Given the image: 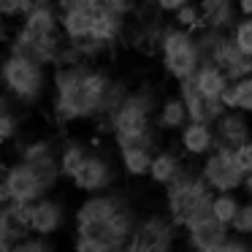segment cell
<instances>
[{
	"label": "cell",
	"mask_w": 252,
	"mask_h": 252,
	"mask_svg": "<svg viewBox=\"0 0 252 252\" xmlns=\"http://www.w3.org/2000/svg\"><path fill=\"white\" fill-rule=\"evenodd\" d=\"M3 182H6V190H8V201L14 203H35L46 192H52L49 185L44 182V176L25 160H17V163L8 165L3 171Z\"/></svg>",
	"instance_id": "obj_11"
},
{
	"label": "cell",
	"mask_w": 252,
	"mask_h": 252,
	"mask_svg": "<svg viewBox=\"0 0 252 252\" xmlns=\"http://www.w3.org/2000/svg\"><path fill=\"white\" fill-rule=\"evenodd\" d=\"M8 203V190H6V182H3V176H0V209Z\"/></svg>",
	"instance_id": "obj_40"
},
{
	"label": "cell",
	"mask_w": 252,
	"mask_h": 252,
	"mask_svg": "<svg viewBox=\"0 0 252 252\" xmlns=\"http://www.w3.org/2000/svg\"><path fill=\"white\" fill-rule=\"evenodd\" d=\"M68 222V209L60 198H55L52 192H46L44 198L33 203L30 209V230L44 236H55L57 230H63Z\"/></svg>",
	"instance_id": "obj_17"
},
{
	"label": "cell",
	"mask_w": 252,
	"mask_h": 252,
	"mask_svg": "<svg viewBox=\"0 0 252 252\" xmlns=\"http://www.w3.org/2000/svg\"><path fill=\"white\" fill-rule=\"evenodd\" d=\"M152 3H155V6H158L163 14H174V11H179V8L185 6L187 0H152Z\"/></svg>",
	"instance_id": "obj_36"
},
{
	"label": "cell",
	"mask_w": 252,
	"mask_h": 252,
	"mask_svg": "<svg viewBox=\"0 0 252 252\" xmlns=\"http://www.w3.org/2000/svg\"><path fill=\"white\" fill-rule=\"evenodd\" d=\"M203 179L214 187V192H239L244 190V179L247 171L239 165L233 149H212L206 158H201V168Z\"/></svg>",
	"instance_id": "obj_9"
},
{
	"label": "cell",
	"mask_w": 252,
	"mask_h": 252,
	"mask_svg": "<svg viewBox=\"0 0 252 252\" xmlns=\"http://www.w3.org/2000/svg\"><path fill=\"white\" fill-rule=\"evenodd\" d=\"M187 122H190V111H187V103L182 100L179 93L168 95V98L158 106L155 125L160 127V133H179Z\"/></svg>",
	"instance_id": "obj_21"
},
{
	"label": "cell",
	"mask_w": 252,
	"mask_h": 252,
	"mask_svg": "<svg viewBox=\"0 0 252 252\" xmlns=\"http://www.w3.org/2000/svg\"><path fill=\"white\" fill-rule=\"evenodd\" d=\"M203 8V28H217V30H233L239 22V6L236 0H198Z\"/></svg>",
	"instance_id": "obj_22"
},
{
	"label": "cell",
	"mask_w": 252,
	"mask_h": 252,
	"mask_svg": "<svg viewBox=\"0 0 252 252\" xmlns=\"http://www.w3.org/2000/svg\"><path fill=\"white\" fill-rule=\"evenodd\" d=\"M35 3H44V0H0V14L3 17H22L25 11H28L30 6H35Z\"/></svg>",
	"instance_id": "obj_33"
},
{
	"label": "cell",
	"mask_w": 252,
	"mask_h": 252,
	"mask_svg": "<svg viewBox=\"0 0 252 252\" xmlns=\"http://www.w3.org/2000/svg\"><path fill=\"white\" fill-rule=\"evenodd\" d=\"M52 120L57 125L100 120L109 122L114 109L125 100L130 90L111 79L109 71L95 63H65L52 71Z\"/></svg>",
	"instance_id": "obj_1"
},
{
	"label": "cell",
	"mask_w": 252,
	"mask_h": 252,
	"mask_svg": "<svg viewBox=\"0 0 252 252\" xmlns=\"http://www.w3.org/2000/svg\"><path fill=\"white\" fill-rule=\"evenodd\" d=\"M158 95L152 87H138L130 90L125 95L120 106L114 109V114L109 117L106 127L111 130L114 138H125V136H141V133L152 130L155 125V114H158Z\"/></svg>",
	"instance_id": "obj_7"
},
{
	"label": "cell",
	"mask_w": 252,
	"mask_h": 252,
	"mask_svg": "<svg viewBox=\"0 0 252 252\" xmlns=\"http://www.w3.org/2000/svg\"><path fill=\"white\" fill-rule=\"evenodd\" d=\"M30 209L33 203L8 201L0 209V252L17 250L19 241L30 233Z\"/></svg>",
	"instance_id": "obj_15"
},
{
	"label": "cell",
	"mask_w": 252,
	"mask_h": 252,
	"mask_svg": "<svg viewBox=\"0 0 252 252\" xmlns=\"http://www.w3.org/2000/svg\"><path fill=\"white\" fill-rule=\"evenodd\" d=\"M244 192H247V195L252 198V171H250V174H247V179H244Z\"/></svg>",
	"instance_id": "obj_41"
},
{
	"label": "cell",
	"mask_w": 252,
	"mask_h": 252,
	"mask_svg": "<svg viewBox=\"0 0 252 252\" xmlns=\"http://www.w3.org/2000/svg\"><path fill=\"white\" fill-rule=\"evenodd\" d=\"M214 136H217V147L222 149H236L244 141L252 138V122L250 114L241 109H225L222 114L214 120Z\"/></svg>",
	"instance_id": "obj_16"
},
{
	"label": "cell",
	"mask_w": 252,
	"mask_h": 252,
	"mask_svg": "<svg viewBox=\"0 0 252 252\" xmlns=\"http://www.w3.org/2000/svg\"><path fill=\"white\" fill-rule=\"evenodd\" d=\"M179 225L171 220V214H147L138 220L136 230L130 236L127 250L133 252H168L174 250L176 239H179Z\"/></svg>",
	"instance_id": "obj_8"
},
{
	"label": "cell",
	"mask_w": 252,
	"mask_h": 252,
	"mask_svg": "<svg viewBox=\"0 0 252 252\" xmlns=\"http://www.w3.org/2000/svg\"><path fill=\"white\" fill-rule=\"evenodd\" d=\"M158 55H160V65H163V71L168 73L174 82L190 79L203 63L195 30L179 28L176 22L165 25L163 35H160V41H158Z\"/></svg>",
	"instance_id": "obj_6"
},
{
	"label": "cell",
	"mask_w": 252,
	"mask_h": 252,
	"mask_svg": "<svg viewBox=\"0 0 252 252\" xmlns=\"http://www.w3.org/2000/svg\"><path fill=\"white\" fill-rule=\"evenodd\" d=\"M239 209H241V201H239V195H236V192H214V198H212V214L217 220H222L225 225H233Z\"/></svg>",
	"instance_id": "obj_27"
},
{
	"label": "cell",
	"mask_w": 252,
	"mask_h": 252,
	"mask_svg": "<svg viewBox=\"0 0 252 252\" xmlns=\"http://www.w3.org/2000/svg\"><path fill=\"white\" fill-rule=\"evenodd\" d=\"M179 147L187 158H206L212 149H217V136H214V122H198L190 120L179 130Z\"/></svg>",
	"instance_id": "obj_19"
},
{
	"label": "cell",
	"mask_w": 252,
	"mask_h": 252,
	"mask_svg": "<svg viewBox=\"0 0 252 252\" xmlns=\"http://www.w3.org/2000/svg\"><path fill=\"white\" fill-rule=\"evenodd\" d=\"M55 247V241H52V236H44V233H35V230H30L28 236H25L22 241H19L17 250H28V252H46Z\"/></svg>",
	"instance_id": "obj_32"
},
{
	"label": "cell",
	"mask_w": 252,
	"mask_h": 252,
	"mask_svg": "<svg viewBox=\"0 0 252 252\" xmlns=\"http://www.w3.org/2000/svg\"><path fill=\"white\" fill-rule=\"evenodd\" d=\"M49 65L35 63L17 52L0 57V87L22 106H38L49 90Z\"/></svg>",
	"instance_id": "obj_4"
},
{
	"label": "cell",
	"mask_w": 252,
	"mask_h": 252,
	"mask_svg": "<svg viewBox=\"0 0 252 252\" xmlns=\"http://www.w3.org/2000/svg\"><path fill=\"white\" fill-rule=\"evenodd\" d=\"M222 103H225V109H241L252 117V73L233 79L228 84V90L222 93Z\"/></svg>",
	"instance_id": "obj_25"
},
{
	"label": "cell",
	"mask_w": 252,
	"mask_h": 252,
	"mask_svg": "<svg viewBox=\"0 0 252 252\" xmlns=\"http://www.w3.org/2000/svg\"><path fill=\"white\" fill-rule=\"evenodd\" d=\"M73 187L84 195L90 192H103V190H111L117 185V168L103 152H87V158L82 160L76 171H73L71 179Z\"/></svg>",
	"instance_id": "obj_12"
},
{
	"label": "cell",
	"mask_w": 252,
	"mask_h": 252,
	"mask_svg": "<svg viewBox=\"0 0 252 252\" xmlns=\"http://www.w3.org/2000/svg\"><path fill=\"white\" fill-rule=\"evenodd\" d=\"M138 220L133 203L120 190L90 192L73 212V236L100 239L109 252L127 250Z\"/></svg>",
	"instance_id": "obj_2"
},
{
	"label": "cell",
	"mask_w": 252,
	"mask_h": 252,
	"mask_svg": "<svg viewBox=\"0 0 252 252\" xmlns=\"http://www.w3.org/2000/svg\"><path fill=\"white\" fill-rule=\"evenodd\" d=\"M185 233V241L190 250L195 252H222L225 241L230 236V225H225L222 220H217L212 214V209L203 214H198L192 222H187L182 228Z\"/></svg>",
	"instance_id": "obj_13"
},
{
	"label": "cell",
	"mask_w": 252,
	"mask_h": 252,
	"mask_svg": "<svg viewBox=\"0 0 252 252\" xmlns=\"http://www.w3.org/2000/svg\"><path fill=\"white\" fill-rule=\"evenodd\" d=\"M60 11H71V8H79V6H87V0H55Z\"/></svg>",
	"instance_id": "obj_38"
},
{
	"label": "cell",
	"mask_w": 252,
	"mask_h": 252,
	"mask_svg": "<svg viewBox=\"0 0 252 252\" xmlns=\"http://www.w3.org/2000/svg\"><path fill=\"white\" fill-rule=\"evenodd\" d=\"M68 38L60 25V8L55 0L35 3L19 17V28L8 41V52L25 55L35 63L55 68Z\"/></svg>",
	"instance_id": "obj_3"
},
{
	"label": "cell",
	"mask_w": 252,
	"mask_h": 252,
	"mask_svg": "<svg viewBox=\"0 0 252 252\" xmlns=\"http://www.w3.org/2000/svg\"><path fill=\"white\" fill-rule=\"evenodd\" d=\"M230 35H233L236 44L241 46V52L252 57V17H239V22L233 25Z\"/></svg>",
	"instance_id": "obj_30"
},
{
	"label": "cell",
	"mask_w": 252,
	"mask_h": 252,
	"mask_svg": "<svg viewBox=\"0 0 252 252\" xmlns=\"http://www.w3.org/2000/svg\"><path fill=\"white\" fill-rule=\"evenodd\" d=\"M236 6L241 17H252V0H236Z\"/></svg>",
	"instance_id": "obj_39"
},
{
	"label": "cell",
	"mask_w": 252,
	"mask_h": 252,
	"mask_svg": "<svg viewBox=\"0 0 252 252\" xmlns=\"http://www.w3.org/2000/svg\"><path fill=\"white\" fill-rule=\"evenodd\" d=\"M250 247H252L250 236H241V233H233V230H230V236H228V241H225L222 252H233V250H250Z\"/></svg>",
	"instance_id": "obj_35"
},
{
	"label": "cell",
	"mask_w": 252,
	"mask_h": 252,
	"mask_svg": "<svg viewBox=\"0 0 252 252\" xmlns=\"http://www.w3.org/2000/svg\"><path fill=\"white\" fill-rule=\"evenodd\" d=\"M158 133L160 127L141 133V136H125L114 138L117 152H120V165L127 176H147L155 155H158Z\"/></svg>",
	"instance_id": "obj_10"
},
{
	"label": "cell",
	"mask_w": 252,
	"mask_h": 252,
	"mask_svg": "<svg viewBox=\"0 0 252 252\" xmlns=\"http://www.w3.org/2000/svg\"><path fill=\"white\" fill-rule=\"evenodd\" d=\"M90 6L100 14H114V17H130L136 14L138 0H87Z\"/></svg>",
	"instance_id": "obj_29"
},
{
	"label": "cell",
	"mask_w": 252,
	"mask_h": 252,
	"mask_svg": "<svg viewBox=\"0 0 252 252\" xmlns=\"http://www.w3.org/2000/svg\"><path fill=\"white\" fill-rule=\"evenodd\" d=\"M176 93L182 95V100L187 103V111H190V120L198 122H214L220 114L225 111V103L217 98H209L206 93H201V87L195 84V79H182L176 82Z\"/></svg>",
	"instance_id": "obj_18"
},
{
	"label": "cell",
	"mask_w": 252,
	"mask_h": 252,
	"mask_svg": "<svg viewBox=\"0 0 252 252\" xmlns=\"http://www.w3.org/2000/svg\"><path fill=\"white\" fill-rule=\"evenodd\" d=\"M171 17H174V22L179 25V28L195 30V33L203 28V8H201V3H198V0H187L185 6H182L179 11H174Z\"/></svg>",
	"instance_id": "obj_28"
},
{
	"label": "cell",
	"mask_w": 252,
	"mask_h": 252,
	"mask_svg": "<svg viewBox=\"0 0 252 252\" xmlns=\"http://www.w3.org/2000/svg\"><path fill=\"white\" fill-rule=\"evenodd\" d=\"M192 79H195V84L201 87V93H206L209 98H217V100H222V93L230 84L228 73H225L214 60H203L201 68L192 73Z\"/></svg>",
	"instance_id": "obj_23"
},
{
	"label": "cell",
	"mask_w": 252,
	"mask_h": 252,
	"mask_svg": "<svg viewBox=\"0 0 252 252\" xmlns=\"http://www.w3.org/2000/svg\"><path fill=\"white\" fill-rule=\"evenodd\" d=\"M19 160L30 163L41 176L44 182L49 185V190H55L57 182L63 179V171H60V147H57L52 138H30L19 147Z\"/></svg>",
	"instance_id": "obj_14"
},
{
	"label": "cell",
	"mask_w": 252,
	"mask_h": 252,
	"mask_svg": "<svg viewBox=\"0 0 252 252\" xmlns=\"http://www.w3.org/2000/svg\"><path fill=\"white\" fill-rule=\"evenodd\" d=\"M233 155H236V160H239L241 168L250 174V171H252V138H250V141H244L241 147H236Z\"/></svg>",
	"instance_id": "obj_34"
},
{
	"label": "cell",
	"mask_w": 252,
	"mask_h": 252,
	"mask_svg": "<svg viewBox=\"0 0 252 252\" xmlns=\"http://www.w3.org/2000/svg\"><path fill=\"white\" fill-rule=\"evenodd\" d=\"M87 144L82 138H65L60 144V171H63V179H71L73 171L82 165V160L87 158Z\"/></svg>",
	"instance_id": "obj_26"
},
{
	"label": "cell",
	"mask_w": 252,
	"mask_h": 252,
	"mask_svg": "<svg viewBox=\"0 0 252 252\" xmlns=\"http://www.w3.org/2000/svg\"><path fill=\"white\" fill-rule=\"evenodd\" d=\"M11 30H8V17H3V14H0V46L3 44H8V41H11Z\"/></svg>",
	"instance_id": "obj_37"
},
{
	"label": "cell",
	"mask_w": 252,
	"mask_h": 252,
	"mask_svg": "<svg viewBox=\"0 0 252 252\" xmlns=\"http://www.w3.org/2000/svg\"><path fill=\"white\" fill-rule=\"evenodd\" d=\"M187 171V165L182 163V158L174 152V149H158L152 165H149L147 179L158 187H168L171 182H176L182 174Z\"/></svg>",
	"instance_id": "obj_20"
},
{
	"label": "cell",
	"mask_w": 252,
	"mask_h": 252,
	"mask_svg": "<svg viewBox=\"0 0 252 252\" xmlns=\"http://www.w3.org/2000/svg\"><path fill=\"white\" fill-rule=\"evenodd\" d=\"M230 230H233V233H241V236H250V239H252V198L241 201V209H239V214H236Z\"/></svg>",
	"instance_id": "obj_31"
},
{
	"label": "cell",
	"mask_w": 252,
	"mask_h": 252,
	"mask_svg": "<svg viewBox=\"0 0 252 252\" xmlns=\"http://www.w3.org/2000/svg\"><path fill=\"white\" fill-rule=\"evenodd\" d=\"M17 100L8 93H0V144H8L22 130V117L17 111Z\"/></svg>",
	"instance_id": "obj_24"
},
{
	"label": "cell",
	"mask_w": 252,
	"mask_h": 252,
	"mask_svg": "<svg viewBox=\"0 0 252 252\" xmlns=\"http://www.w3.org/2000/svg\"><path fill=\"white\" fill-rule=\"evenodd\" d=\"M214 187L203 179L201 171H185L176 182L165 187V212L179 228L212 209Z\"/></svg>",
	"instance_id": "obj_5"
}]
</instances>
